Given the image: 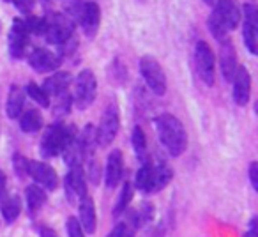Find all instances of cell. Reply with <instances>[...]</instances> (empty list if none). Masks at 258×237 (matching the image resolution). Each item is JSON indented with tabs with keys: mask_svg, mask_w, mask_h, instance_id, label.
I'll use <instances>...</instances> for the list:
<instances>
[{
	"mask_svg": "<svg viewBox=\"0 0 258 237\" xmlns=\"http://www.w3.org/2000/svg\"><path fill=\"white\" fill-rule=\"evenodd\" d=\"M154 124L166 152L172 158L182 156L187 149V133L179 118L172 113H161L154 118Z\"/></svg>",
	"mask_w": 258,
	"mask_h": 237,
	"instance_id": "1",
	"label": "cell"
},
{
	"mask_svg": "<svg viewBox=\"0 0 258 237\" xmlns=\"http://www.w3.org/2000/svg\"><path fill=\"white\" fill-rule=\"evenodd\" d=\"M240 22V11L233 0H218L214 6V13L209 18L207 25L212 37L216 41L226 39V34L237 29Z\"/></svg>",
	"mask_w": 258,
	"mask_h": 237,
	"instance_id": "2",
	"label": "cell"
},
{
	"mask_svg": "<svg viewBox=\"0 0 258 237\" xmlns=\"http://www.w3.org/2000/svg\"><path fill=\"white\" fill-rule=\"evenodd\" d=\"M75 126H64L60 123H55L51 126L46 128V131L43 133L41 138L39 151L44 158H57L60 156L62 149H64L68 138L75 133Z\"/></svg>",
	"mask_w": 258,
	"mask_h": 237,
	"instance_id": "3",
	"label": "cell"
},
{
	"mask_svg": "<svg viewBox=\"0 0 258 237\" xmlns=\"http://www.w3.org/2000/svg\"><path fill=\"white\" fill-rule=\"evenodd\" d=\"M75 80V94H73V103L78 110H87L92 106L97 96V80L92 69H83L78 73Z\"/></svg>",
	"mask_w": 258,
	"mask_h": 237,
	"instance_id": "4",
	"label": "cell"
},
{
	"mask_svg": "<svg viewBox=\"0 0 258 237\" xmlns=\"http://www.w3.org/2000/svg\"><path fill=\"white\" fill-rule=\"evenodd\" d=\"M140 75L156 96H163L166 92V75L163 66L152 55H144L140 58Z\"/></svg>",
	"mask_w": 258,
	"mask_h": 237,
	"instance_id": "5",
	"label": "cell"
},
{
	"mask_svg": "<svg viewBox=\"0 0 258 237\" xmlns=\"http://www.w3.org/2000/svg\"><path fill=\"white\" fill-rule=\"evenodd\" d=\"M118 128H120L118 106L117 104H108V106L104 108L103 117H101L99 128L96 130L97 145H101V147L111 145V142H113L118 135Z\"/></svg>",
	"mask_w": 258,
	"mask_h": 237,
	"instance_id": "6",
	"label": "cell"
},
{
	"mask_svg": "<svg viewBox=\"0 0 258 237\" xmlns=\"http://www.w3.org/2000/svg\"><path fill=\"white\" fill-rule=\"evenodd\" d=\"M46 25H44V39L50 44H62L64 41H68L69 37H73V30H75V23L73 20H69L64 15H51L50 18H44Z\"/></svg>",
	"mask_w": 258,
	"mask_h": 237,
	"instance_id": "7",
	"label": "cell"
},
{
	"mask_svg": "<svg viewBox=\"0 0 258 237\" xmlns=\"http://www.w3.org/2000/svg\"><path fill=\"white\" fill-rule=\"evenodd\" d=\"M195 61H197V69L200 80L207 87H212L216 82V55L209 43L198 41L195 46Z\"/></svg>",
	"mask_w": 258,
	"mask_h": 237,
	"instance_id": "8",
	"label": "cell"
},
{
	"mask_svg": "<svg viewBox=\"0 0 258 237\" xmlns=\"http://www.w3.org/2000/svg\"><path fill=\"white\" fill-rule=\"evenodd\" d=\"M27 175L32 177L34 183L43 188V190L55 191L58 188V175L53 170V166L48 165V163L29 161V165H27Z\"/></svg>",
	"mask_w": 258,
	"mask_h": 237,
	"instance_id": "9",
	"label": "cell"
},
{
	"mask_svg": "<svg viewBox=\"0 0 258 237\" xmlns=\"http://www.w3.org/2000/svg\"><path fill=\"white\" fill-rule=\"evenodd\" d=\"M76 18L80 20L83 34H85L89 39L96 37L97 30H99V23H101V11L96 2H85V4L80 6V8L76 9Z\"/></svg>",
	"mask_w": 258,
	"mask_h": 237,
	"instance_id": "10",
	"label": "cell"
},
{
	"mask_svg": "<svg viewBox=\"0 0 258 237\" xmlns=\"http://www.w3.org/2000/svg\"><path fill=\"white\" fill-rule=\"evenodd\" d=\"M66 193H68L71 204H75V200H80L87 195V175L82 163L69 166L68 177H66Z\"/></svg>",
	"mask_w": 258,
	"mask_h": 237,
	"instance_id": "11",
	"label": "cell"
},
{
	"mask_svg": "<svg viewBox=\"0 0 258 237\" xmlns=\"http://www.w3.org/2000/svg\"><path fill=\"white\" fill-rule=\"evenodd\" d=\"M244 13V27L242 39L247 51L251 55H256L258 51V23H256V8L253 4H246L242 9Z\"/></svg>",
	"mask_w": 258,
	"mask_h": 237,
	"instance_id": "12",
	"label": "cell"
},
{
	"mask_svg": "<svg viewBox=\"0 0 258 237\" xmlns=\"http://www.w3.org/2000/svg\"><path fill=\"white\" fill-rule=\"evenodd\" d=\"M27 62H29V66L36 73H50V71H57L60 68L62 57L50 50H44V48H36L27 57Z\"/></svg>",
	"mask_w": 258,
	"mask_h": 237,
	"instance_id": "13",
	"label": "cell"
},
{
	"mask_svg": "<svg viewBox=\"0 0 258 237\" xmlns=\"http://www.w3.org/2000/svg\"><path fill=\"white\" fill-rule=\"evenodd\" d=\"M29 30H27L23 20H13L11 30H9V53L13 58L20 61L25 57L27 43H29Z\"/></svg>",
	"mask_w": 258,
	"mask_h": 237,
	"instance_id": "14",
	"label": "cell"
},
{
	"mask_svg": "<svg viewBox=\"0 0 258 237\" xmlns=\"http://www.w3.org/2000/svg\"><path fill=\"white\" fill-rule=\"evenodd\" d=\"M232 96L235 104L246 106L251 97V75L244 66H239L232 78Z\"/></svg>",
	"mask_w": 258,
	"mask_h": 237,
	"instance_id": "15",
	"label": "cell"
},
{
	"mask_svg": "<svg viewBox=\"0 0 258 237\" xmlns=\"http://www.w3.org/2000/svg\"><path fill=\"white\" fill-rule=\"evenodd\" d=\"M124 175V156L120 149H113L106 158V166H104V184L108 190L117 188V184L122 181Z\"/></svg>",
	"mask_w": 258,
	"mask_h": 237,
	"instance_id": "16",
	"label": "cell"
},
{
	"mask_svg": "<svg viewBox=\"0 0 258 237\" xmlns=\"http://www.w3.org/2000/svg\"><path fill=\"white\" fill-rule=\"evenodd\" d=\"M219 68H221V75L225 82H232L239 64H237V51L232 41H228V37L219 41Z\"/></svg>",
	"mask_w": 258,
	"mask_h": 237,
	"instance_id": "17",
	"label": "cell"
},
{
	"mask_svg": "<svg viewBox=\"0 0 258 237\" xmlns=\"http://www.w3.org/2000/svg\"><path fill=\"white\" fill-rule=\"evenodd\" d=\"M80 225H82L83 232L92 235L96 232V226H97V216H96V204H94L92 197L90 195H85L83 198H80Z\"/></svg>",
	"mask_w": 258,
	"mask_h": 237,
	"instance_id": "18",
	"label": "cell"
},
{
	"mask_svg": "<svg viewBox=\"0 0 258 237\" xmlns=\"http://www.w3.org/2000/svg\"><path fill=\"white\" fill-rule=\"evenodd\" d=\"M73 83V75L68 71H57L53 73L51 76H48L46 80H44L43 83V89L44 92L48 94V96H60V94L68 92L69 85Z\"/></svg>",
	"mask_w": 258,
	"mask_h": 237,
	"instance_id": "19",
	"label": "cell"
},
{
	"mask_svg": "<svg viewBox=\"0 0 258 237\" xmlns=\"http://www.w3.org/2000/svg\"><path fill=\"white\" fill-rule=\"evenodd\" d=\"M25 106V92L18 85H11L6 101V113L9 118H18L22 115V110Z\"/></svg>",
	"mask_w": 258,
	"mask_h": 237,
	"instance_id": "20",
	"label": "cell"
},
{
	"mask_svg": "<svg viewBox=\"0 0 258 237\" xmlns=\"http://www.w3.org/2000/svg\"><path fill=\"white\" fill-rule=\"evenodd\" d=\"M43 124H44L43 115H41V111L36 110V108L27 110L25 113L20 115V130L27 135H34V133H37V131H41Z\"/></svg>",
	"mask_w": 258,
	"mask_h": 237,
	"instance_id": "21",
	"label": "cell"
},
{
	"mask_svg": "<svg viewBox=\"0 0 258 237\" xmlns=\"http://www.w3.org/2000/svg\"><path fill=\"white\" fill-rule=\"evenodd\" d=\"M25 200H27V209L30 214H36L44 204H46V191L37 184H30L25 190Z\"/></svg>",
	"mask_w": 258,
	"mask_h": 237,
	"instance_id": "22",
	"label": "cell"
},
{
	"mask_svg": "<svg viewBox=\"0 0 258 237\" xmlns=\"http://www.w3.org/2000/svg\"><path fill=\"white\" fill-rule=\"evenodd\" d=\"M0 212H2V218L6 223H15L20 218V212H22V198L13 195V197L6 198L0 204Z\"/></svg>",
	"mask_w": 258,
	"mask_h": 237,
	"instance_id": "23",
	"label": "cell"
},
{
	"mask_svg": "<svg viewBox=\"0 0 258 237\" xmlns=\"http://www.w3.org/2000/svg\"><path fill=\"white\" fill-rule=\"evenodd\" d=\"M173 172L166 163H159L158 166H154V175H152V191L151 193H158V191L165 190L168 186V183L172 181Z\"/></svg>",
	"mask_w": 258,
	"mask_h": 237,
	"instance_id": "24",
	"label": "cell"
},
{
	"mask_svg": "<svg viewBox=\"0 0 258 237\" xmlns=\"http://www.w3.org/2000/svg\"><path fill=\"white\" fill-rule=\"evenodd\" d=\"M133 195H135V186L131 183H124L120 188V193H118V198L113 205V214L115 216H122L127 207L131 205V200H133Z\"/></svg>",
	"mask_w": 258,
	"mask_h": 237,
	"instance_id": "25",
	"label": "cell"
},
{
	"mask_svg": "<svg viewBox=\"0 0 258 237\" xmlns=\"http://www.w3.org/2000/svg\"><path fill=\"white\" fill-rule=\"evenodd\" d=\"M152 175H154V166L149 161L142 163L140 170L137 173V179H135V186L138 188L144 193H151L152 191Z\"/></svg>",
	"mask_w": 258,
	"mask_h": 237,
	"instance_id": "26",
	"label": "cell"
},
{
	"mask_svg": "<svg viewBox=\"0 0 258 237\" xmlns=\"http://www.w3.org/2000/svg\"><path fill=\"white\" fill-rule=\"evenodd\" d=\"M131 145H133V151H135V154H137V158L140 159L142 163L147 161V137H145L144 130H142L140 126H137L133 130Z\"/></svg>",
	"mask_w": 258,
	"mask_h": 237,
	"instance_id": "27",
	"label": "cell"
},
{
	"mask_svg": "<svg viewBox=\"0 0 258 237\" xmlns=\"http://www.w3.org/2000/svg\"><path fill=\"white\" fill-rule=\"evenodd\" d=\"M25 94L29 97H32V101H36L39 106L43 108H48L50 106V96L44 92V89L41 85H37L36 82H29L27 83V89H25Z\"/></svg>",
	"mask_w": 258,
	"mask_h": 237,
	"instance_id": "28",
	"label": "cell"
},
{
	"mask_svg": "<svg viewBox=\"0 0 258 237\" xmlns=\"http://www.w3.org/2000/svg\"><path fill=\"white\" fill-rule=\"evenodd\" d=\"M71 106H73V96H71L69 92H64V94H60V96L55 97L53 111H55L57 115H66V113H69Z\"/></svg>",
	"mask_w": 258,
	"mask_h": 237,
	"instance_id": "29",
	"label": "cell"
},
{
	"mask_svg": "<svg viewBox=\"0 0 258 237\" xmlns=\"http://www.w3.org/2000/svg\"><path fill=\"white\" fill-rule=\"evenodd\" d=\"M23 23H25L29 34H43L44 32V25H46L44 18H37V16H30V15H29V18H27V20H23Z\"/></svg>",
	"mask_w": 258,
	"mask_h": 237,
	"instance_id": "30",
	"label": "cell"
},
{
	"mask_svg": "<svg viewBox=\"0 0 258 237\" xmlns=\"http://www.w3.org/2000/svg\"><path fill=\"white\" fill-rule=\"evenodd\" d=\"M66 228H68V237H85V232H83L78 218H75V216L68 218V221H66Z\"/></svg>",
	"mask_w": 258,
	"mask_h": 237,
	"instance_id": "31",
	"label": "cell"
},
{
	"mask_svg": "<svg viewBox=\"0 0 258 237\" xmlns=\"http://www.w3.org/2000/svg\"><path fill=\"white\" fill-rule=\"evenodd\" d=\"M13 163H15V172L18 177H25L27 175V165H29V161H27L25 158H23L22 154H18L16 152L15 158H13Z\"/></svg>",
	"mask_w": 258,
	"mask_h": 237,
	"instance_id": "32",
	"label": "cell"
},
{
	"mask_svg": "<svg viewBox=\"0 0 258 237\" xmlns=\"http://www.w3.org/2000/svg\"><path fill=\"white\" fill-rule=\"evenodd\" d=\"M13 4L18 8V11H22L23 15H30L34 8V0H13Z\"/></svg>",
	"mask_w": 258,
	"mask_h": 237,
	"instance_id": "33",
	"label": "cell"
},
{
	"mask_svg": "<svg viewBox=\"0 0 258 237\" xmlns=\"http://www.w3.org/2000/svg\"><path fill=\"white\" fill-rule=\"evenodd\" d=\"M249 181H251L253 190L258 191V163L256 161H251V165H249Z\"/></svg>",
	"mask_w": 258,
	"mask_h": 237,
	"instance_id": "34",
	"label": "cell"
},
{
	"mask_svg": "<svg viewBox=\"0 0 258 237\" xmlns=\"http://www.w3.org/2000/svg\"><path fill=\"white\" fill-rule=\"evenodd\" d=\"M6 190H8V177H6L4 170H0V204L6 198Z\"/></svg>",
	"mask_w": 258,
	"mask_h": 237,
	"instance_id": "35",
	"label": "cell"
},
{
	"mask_svg": "<svg viewBox=\"0 0 258 237\" xmlns=\"http://www.w3.org/2000/svg\"><path fill=\"white\" fill-rule=\"evenodd\" d=\"M256 216H253L249 221V228H247V232L244 233V237H258V228H256Z\"/></svg>",
	"mask_w": 258,
	"mask_h": 237,
	"instance_id": "36",
	"label": "cell"
},
{
	"mask_svg": "<svg viewBox=\"0 0 258 237\" xmlns=\"http://www.w3.org/2000/svg\"><path fill=\"white\" fill-rule=\"evenodd\" d=\"M39 237H58V233L53 228H50V226H43L39 230Z\"/></svg>",
	"mask_w": 258,
	"mask_h": 237,
	"instance_id": "37",
	"label": "cell"
},
{
	"mask_svg": "<svg viewBox=\"0 0 258 237\" xmlns=\"http://www.w3.org/2000/svg\"><path fill=\"white\" fill-rule=\"evenodd\" d=\"M89 173L92 175V181L94 183H97V175H99V168H97V163L96 161H92L89 165Z\"/></svg>",
	"mask_w": 258,
	"mask_h": 237,
	"instance_id": "38",
	"label": "cell"
},
{
	"mask_svg": "<svg viewBox=\"0 0 258 237\" xmlns=\"http://www.w3.org/2000/svg\"><path fill=\"white\" fill-rule=\"evenodd\" d=\"M122 228H124V223H118L111 228V232L106 237H122Z\"/></svg>",
	"mask_w": 258,
	"mask_h": 237,
	"instance_id": "39",
	"label": "cell"
},
{
	"mask_svg": "<svg viewBox=\"0 0 258 237\" xmlns=\"http://www.w3.org/2000/svg\"><path fill=\"white\" fill-rule=\"evenodd\" d=\"M204 2L207 6H216V2H218V0H204Z\"/></svg>",
	"mask_w": 258,
	"mask_h": 237,
	"instance_id": "40",
	"label": "cell"
},
{
	"mask_svg": "<svg viewBox=\"0 0 258 237\" xmlns=\"http://www.w3.org/2000/svg\"><path fill=\"white\" fill-rule=\"evenodd\" d=\"M4 2H13V0H4Z\"/></svg>",
	"mask_w": 258,
	"mask_h": 237,
	"instance_id": "41",
	"label": "cell"
},
{
	"mask_svg": "<svg viewBox=\"0 0 258 237\" xmlns=\"http://www.w3.org/2000/svg\"><path fill=\"white\" fill-rule=\"evenodd\" d=\"M140 2H142V0H140Z\"/></svg>",
	"mask_w": 258,
	"mask_h": 237,
	"instance_id": "42",
	"label": "cell"
}]
</instances>
